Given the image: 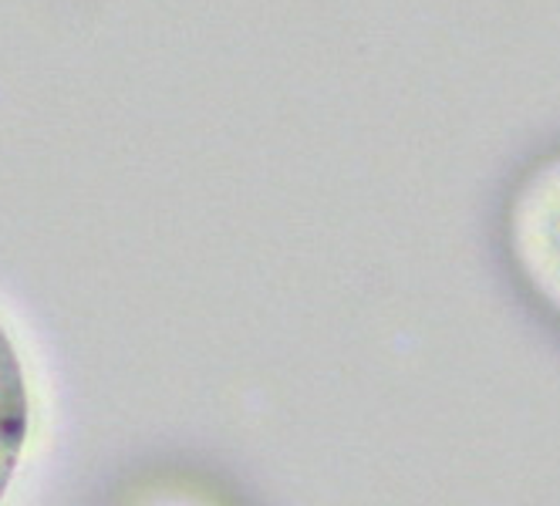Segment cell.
I'll return each mask as SVG.
<instances>
[{
    "label": "cell",
    "mask_w": 560,
    "mask_h": 506,
    "mask_svg": "<svg viewBox=\"0 0 560 506\" xmlns=\"http://www.w3.org/2000/svg\"><path fill=\"white\" fill-rule=\"evenodd\" d=\"M24 436H27V388L11 338L0 328V496H4L14 466L21 459Z\"/></svg>",
    "instance_id": "7a4b0ae2"
},
{
    "label": "cell",
    "mask_w": 560,
    "mask_h": 506,
    "mask_svg": "<svg viewBox=\"0 0 560 506\" xmlns=\"http://www.w3.org/2000/svg\"><path fill=\"white\" fill-rule=\"evenodd\" d=\"M510 250L520 278L560 318V152L516 183Z\"/></svg>",
    "instance_id": "6da1fadb"
}]
</instances>
